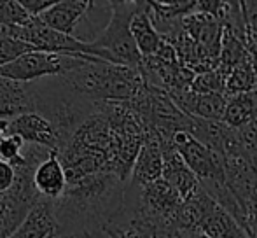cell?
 <instances>
[{
	"label": "cell",
	"instance_id": "cell-1",
	"mask_svg": "<svg viewBox=\"0 0 257 238\" xmlns=\"http://www.w3.org/2000/svg\"><path fill=\"white\" fill-rule=\"evenodd\" d=\"M65 88L89 103H128L144 89L139 68L112 65L86 56L74 70L58 75Z\"/></svg>",
	"mask_w": 257,
	"mask_h": 238
},
{
	"label": "cell",
	"instance_id": "cell-2",
	"mask_svg": "<svg viewBox=\"0 0 257 238\" xmlns=\"http://www.w3.org/2000/svg\"><path fill=\"white\" fill-rule=\"evenodd\" d=\"M110 18L107 27L96 39L88 42L86 56L103 60L112 65L140 68L142 55L132 35V20L140 2H108Z\"/></svg>",
	"mask_w": 257,
	"mask_h": 238
},
{
	"label": "cell",
	"instance_id": "cell-3",
	"mask_svg": "<svg viewBox=\"0 0 257 238\" xmlns=\"http://www.w3.org/2000/svg\"><path fill=\"white\" fill-rule=\"evenodd\" d=\"M84 58V55H54V53L34 51L21 56L13 63L0 67V77L20 82H34L46 75H63L74 70Z\"/></svg>",
	"mask_w": 257,
	"mask_h": 238
},
{
	"label": "cell",
	"instance_id": "cell-4",
	"mask_svg": "<svg viewBox=\"0 0 257 238\" xmlns=\"http://www.w3.org/2000/svg\"><path fill=\"white\" fill-rule=\"evenodd\" d=\"M172 144L179 151L187 167L191 168V172L198 177L201 187L226 182L224 158L198 142L189 132H175Z\"/></svg>",
	"mask_w": 257,
	"mask_h": 238
},
{
	"label": "cell",
	"instance_id": "cell-5",
	"mask_svg": "<svg viewBox=\"0 0 257 238\" xmlns=\"http://www.w3.org/2000/svg\"><path fill=\"white\" fill-rule=\"evenodd\" d=\"M224 165L226 184L243 212L257 193V168L252 154L245 149L243 144H240L224 156Z\"/></svg>",
	"mask_w": 257,
	"mask_h": 238
},
{
	"label": "cell",
	"instance_id": "cell-6",
	"mask_svg": "<svg viewBox=\"0 0 257 238\" xmlns=\"http://www.w3.org/2000/svg\"><path fill=\"white\" fill-rule=\"evenodd\" d=\"M25 27V42L34 46L37 51L54 55H86L88 42L72 35H65L46 27L39 18H32Z\"/></svg>",
	"mask_w": 257,
	"mask_h": 238
},
{
	"label": "cell",
	"instance_id": "cell-7",
	"mask_svg": "<svg viewBox=\"0 0 257 238\" xmlns=\"http://www.w3.org/2000/svg\"><path fill=\"white\" fill-rule=\"evenodd\" d=\"M37 112V93L34 82H20L0 77V119H13Z\"/></svg>",
	"mask_w": 257,
	"mask_h": 238
},
{
	"label": "cell",
	"instance_id": "cell-8",
	"mask_svg": "<svg viewBox=\"0 0 257 238\" xmlns=\"http://www.w3.org/2000/svg\"><path fill=\"white\" fill-rule=\"evenodd\" d=\"M163 180L179 193L182 201L191 200L203 191L200 180L191 172L173 144L163 146Z\"/></svg>",
	"mask_w": 257,
	"mask_h": 238
},
{
	"label": "cell",
	"instance_id": "cell-9",
	"mask_svg": "<svg viewBox=\"0 0 257 238\" xmlns=\"http://www.w3.org/2000/svg\"><path fill=\"white\" fill-rule=\"evenodd\" d=\"M7 135H18L28 146L48 147L51 151L60 149V137L54 125L39 112H30L9 121Z\"/></svg>",
	"mask_w": 257,
	"mask_h": 238
},
{
	"label": "cell",
	"instance_id": "cell-10",
	"mask_svg": "<svg viewBox=\"0 0 257 238\" xmlns=\"http://www.w3.org/2000/svg\"><path fill=\"white\" fill-rule=\"evenodd\" d=\"M159 179H163V144L156 133L146 132L142 149L137 156L128 182L144 187L158 182Z\"/></svg>",
	"mask_w": 257,
	"mask_h": 238
},
{
	"label": "cell",
	"instance_id": "cell-11",
	"mask_svg": "<svg viewBox=\"0 0 257 238\" xmlns=\"http://www.w3.org/2000/svg\"><path fill=\"white\" fill-rule=\"evenodd\" d=\"M182 27L184 32L198 46H201L213 60L219 61L220 46H222V27L212 14L194 11L189 16L184 18Z\"/></svg>",
	"mask_w": 257,
	"mask_h": 238
},
{
	"label": "cell",
	"instance_id": "cell-12",
	"mask_svg": "<svg viewBox=\"0 0 257 238\" xmlns=\"http://www.w3.org/2000/svg\"><path fill=\"white\" fill-rule=\"evenodd\" d=\"M93 6L95 2L91 0H58L51 9L39 16V20L53 30L75 37V27Z\"/></svg>",
	"mask_w": 257,
	"mask_h": 238
},
{
	"label": "cell",
	"instance_id": "cell-13",
	"mask_svg": "<svg viewBox=\"0 0 257 238\" xmlns=\"http://www.w3.org/2000/svg\"><path fill=\"white\" fill-rule=\"evenodd\" d=\"M58 219L54 214L53 200H42L37 207L32 208L23 224L9 238H56Z\"/></svg>",
	"mask_w": 257,
	"mask_h": 238
},
{
	"label": "cell",
	"instance_id": "cell-14",
	"mask_svg": "<svg viewBox=\"0 0 257 238\" xmlns=\"http://www.w3.org/2000/svg\"><path fill=\"white\" fill-rule=\"evenodd\" d=\"M34 182L37 191L46 200L54 201L65 194V191L68 187V180L56 151H53V154L44 163L39 165V168L35 170L34 175Z\"/></svg>",
	"mask_w": 257,
	"mask_h": 238
},
{
	"label": "cell",
	"instance_id": "cell-15",
	"mask_svg": "<svg viewBox=\"0 0 257 238\" xmlns=\"http://www.w3.org/2000/svg\"><path fill=\"white\" fill-rule=\"evenodd\" d=\"M132 35L135 39V44L139 48L142 58H149L158 53L161 48L163 39L159 32L156 30L153 18L149 14V6L147 2H140L139 11L135 13L132 20Z\"/></svg>",
	"mask_w": 257,
	"mask_h": 238
},
{
	"label": "cell",
	"instance_id": "cell-16",
	"mask_svg": "<svg viewBox=\"0 0 257 238\" xmlns=\"http://www.w3.org/2000/svg\"><path fill=\"white\" fill-rule=\"evenodd\" d=\"M257 116V89L240 93L227 98L222 123L233 130H240Z\"/></svg>",
	"mask_w": 257,
	"mask_h": 238
},
{
	"label": "cell",
	"instance_id": "cell-17",
	"mask_svg": "<svg viewBox=\"0 0 257 238\" xmlns=\"http://www.w3.org/2000/svg\"><path fill=\"white\" fill-rule=\"evenodd\" d=\"M247 41L238 35H233L229 32L222 30V46H220V56H219V68H222L226 74H229L233 68L247 61Z\"/></svg>",
	"mask_w": 257,
	"mask_h": 238
},
{
	"label": "cell",
	"instance_id": "cell-18",
	"mask_svg": "<svg viewBox=\"0 0 257 238\" xmlns=\"http://www.w3.org/2000/svg\"><path fill=\"white\" fill-rule=\"evenodd\" d=\"M257 89V70L252 65L250 58L247 61H243L241 65H238L236 68L227 74L226 79V98L234 95H240V93H247V91H254Z\"/></svg>",
	"mask_w": 257,
	"mask_h": 238
},
{
	"label": "cell",
	"instance_id": "cell-19",
	"mask_svg": "<svg viewBox=\"0 0 257 238\" xmlns=\"http://www.w3.org/2000/svg\"><path fill=\"white\" fill-rule=\"evenodd\" d=\"M226 79L227 74L222 68L217 67L215 70L198 74L194 77L191 89L194 93H200V95H224V91H226Z\"/></svg>",
	"mask_w": 257,
	"mask_h": 238
},
{
	"label": "cell",
	"instance_id": "cell-20",
	"mask_svg": "<svg viewBox=\"0 0 257 238\" xmlns=\"http://www.w3.org/2000/svg\"><path fill=\"white\" fill-rule=\"evenodd\" d=\"M25 140L18 135H7L0 142V160L7 161L13 168H18L25 163L23 156Z\"/></svg>",
	"mask_w": 257,
	"mask_h": 238
},
{
	"label": "cell",
	"instance_id": "cell-21",
	"mask_svg": "<svg viewBox=\"0 0 257 238\" xmlns=\"http://www.w3.org/2000/svg\"><path fill=\"white\" fill-rule=\"evenodd\" d=\"M34 51H37V49L32 44H28V42L14 41V39H0V67L13 63L18 58Z\"/></svg>",
	"mask_w": 257,
	"mask_h": 238
},
{
	"label": "cell",
	"instance_id": "cell-22",
	"mask_svg": "<svg viewBox=\"0 0 257 238\" xmlns=\"http://www.w3.org/2000/svg\"><path fill=\"white\" fill-rule=\"evenodd\" d=\"M247 37H257V0H243L241 2Z\"/></svg>",
	"mask_w": 257,
	"mask_h": 238
},
{
	"label": "cell",
	"instance_id": "cell-23",
	"mask_svg": "<svg viewBox=\"0 0 257 238\" xmlns=\"http://www.w3.org/2000/svg\"><path fill=\"white\" fill-rule=\"evenodd\" d=\"M243 229L250 238H257V193L243 210Z\"/></svg>",
	"mask_w": 257,
	"mask_h": 238
},
{
	"label": "cell",
	"instance_id": "cell-24",
	"mask_svg": "<svg viewBox=\"0 0 257 238\" xmlns=\"http://www.w3.org/2000/svg\"><path fill=\"white\" fill-rule=\"evenodd\" d=\"M56 2L58 0H20L23 9L34 18H39L41 14H44L46 11L51 9Z\"/></svg>",
	"mask_w": 257,
	"mask_h": 238
},
{
	"label": "cell",
	"instance_id": "cell-25",
	"mask_svg": "<svg viewBox=\"0 0 257 238\" xmlns=\"http://www.w3.org/2000/svg\"><path fill=\"white\" fill-rule=\"evenodd\" d=\"M105 235H107V238H140L139 233L124 222H115V224L108 226L105 229Z\"/></svg>",
	"mask_w": 257,
	"mask_h": 238
},
{
	"label": "cell",
	"instance_id": "cell-26",
	"mask_svg": "<svg viewBox=\"0 0 257 238\" xmlns=\"http://www.w3.org/2000/svg\"><path fill=\"white\" fill-rule=\"evenodd\" d=\"M14 179H16V172L7 161L0 160V194L7 193L13 187Z\"/></svg>",
	"mask_w": 257,
	"mask_h": 238
},
{
	"label": "cell",
	"instance_id": "cell-27",
	"mask_svg": "<svg viewBox=\"0 0 257 238\" xmlns=\"http://www.w3.org/2000/svg\"><path fill=\"white\" fill-rule=\"evenodd\" d=\"M247 51L248 56H250L252 65L257 70V37H247Z\"/></svg>",
	"mask_w": 257,
	"mask_h": 238
},
{
	"label": "cell",
	"instance_id": "cell-28",
	"mask_svg": "<svg viewBox=\"0 0 257 238\" xmlns=\"http://www.w3.org/2000/svg\"><path fill=\"white\" fill-rule=\"evenodd\" d=\"M7 130H9V121L7 119H0V142L7 137Z\"/></svg>",
	"mask_w": 257,
	"mask_h": 238
},
{
	"label": "cell",
	"instance_id": "cell-29",
	"mask_svg": "<svg viewBox=\"0 0 257 238\" xmlns=\"http://www.w3.org/2000/svg\"><path fill=\"white\" fill-rule=\"evenodd\" d=\"M250 154H252V160H254V165L257 168V151H254V153H250Z\"/></svg>",
	"mask_w": 257,
	"mask_h": 238
},
{
	"label": "cell",
	"instance_id": "cell-30",
	"mask_svg": "<svg viewBox=\"0 0 257 238\" xmlns=\"http://www.w3.org/2000/svg\"><path fill=\"white\" fill-rule=\"evenodd\" d=\"M196 238H208V236H205V235H198Z\"/></svg>",
	"mask_w": 257,
	"mask_h": 238
},
{
	"label": "cell",
	"instance_id": "cell-31",
	"mask_svg": "<svg viewBox=\"0 0 257 238\" xmlns=\"http://www.w3.org/2000/svg\"><path fill=\"white\" fill-rule=\"evenodd\" d=\"M56 238H65V236H56Z\"/></svg>",
	"mask_w": 257,
	"mask_h": 238
}]
</instances>
